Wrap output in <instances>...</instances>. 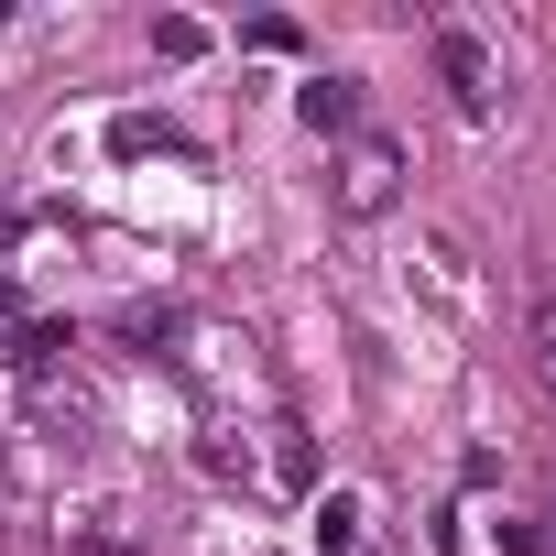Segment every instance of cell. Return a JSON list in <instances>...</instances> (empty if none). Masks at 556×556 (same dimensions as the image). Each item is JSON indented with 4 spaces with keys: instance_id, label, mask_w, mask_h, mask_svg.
Segmentation results:
<instances>
[{
    "instance_id": "obj_1",
    "label": "cell",
    "mask_w": 556,
    "mask_h": 556,
    "mask_svg": "<svg viewBox=\"0 0 556 556\" xmlns=\"http://www.w3.org/2000/svg\"><path fill=\"white\" fill-rule=\"evenodd\" d=\"M393 186H404V142H393V131H361L350 164H339V207H350V218H382Z\"/></svg>"
},
{
    "instance_id": "obj_2",
    "label": "cell",
    "mask_w": 556,
    "mask_h": 556,
    "mask_svg": "<svg viewBox=\"0 0 556 556\" xmlns=\"http://www.w3.org/2000/svg\"><path fill=\"white\" fill-rule=\"evenodd\" d=\"M437 66H447V99H458L469 121H491V99H502V88H491V55H480V34H458V23H447V34H437Z\"/></svg>"
},
{
    "instance_id": "obj_3",
    "label": "cell",
    "mask_w": 556,
    "mask_h": 556,
    "mask_svg": "<svg viewBox=\"0 0 556 556\" xmlns=\"http://www.w3.org/2000/svg\"><path fill=\"white\" fill-rule=\"evenodd\" d=\"M317 131H361V77H306V99H295Z\"/></svg>"
},
{
    "instance_id": "obj_4",
    "label": "cell",
    "mask_w": 556,
    "mask_h": 556,
    "mask_svg": "<svg viewBox=\"0 0 556 556\" xmlns=\"http://www.w3.org/2000/svg\"><path fill=\"white\" fill-rule=\"evenodd\" d=\"M66 350H77L66 328H23V339H12V371H23V382H45V371H55Z\"/></svg>"
},
{
    "instance_id": "obj_5",
    "label": "cell",
    "mask_w": 556,
    "mask_h": 556,
    "mask_svg": "<svg viewBox=\"0 0 556 556\" xmlns=\"http://www.w3.org/2000/svg\"><path fill=\"white\" fill-rule=\"evenodd\" d=\"M317 545H328V556H350V545H361V502H350V491H328V502H317Z\"/></svg>"
},
{
    "instance_id": "obj_6",
    "label": "cell",
    "mask_w": 556,
    "mask_h": 556,
    "mask_svg": "<svg viewBox=\"0 0 556 556\" xmlns=\"http://www.w3.org/2000/svg\"><path fill=\"white\" fill-rule=\"evenodd\" d=\"M523 339H534V371H545V393H556V295L523 306Z\"/></svg>"
}]
</instances>
